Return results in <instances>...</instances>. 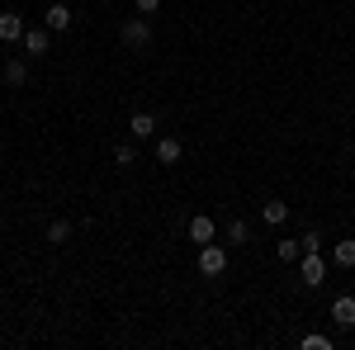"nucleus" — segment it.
Instances as JSON below:
<instances>
[{"instance_id": "obj_15", "label": "nucleus", "mask_w": 355, "mask_h": 350, "mask_svg": "<svg viewBox=\"0 0 355 350\" xmlns=\"http://www.w3.org/2000/svg\"><path fill=\"white\" fill-rule=\"evenodd\" d=\"M67 237H71V222H67V218H53V222H48V242L62 246Z\"/></svg>"}, {"instance_id": "obj_16", "label": "nucleus", "mask_w": 355, "mask_h": 350, "mask_svg": "<svg viewBox=\"0 0 355 350\" xmlns=\"http://www.w3.org/2000/svg\"><path fill=\"white\" fill-rule=\"evenodd\" d=\"M114 166H123V170H128V166H137V152L128 147V142H123V147L114 152Z\"/></svg>"}, {"instance_id": "obj_12", "label": "nucleus", "mask_w": 355, "mask_h": 350, "mask_svg": "<svg viewBox=\"0 0 355 350\" xmlns=\"http://www.w3.org/2000/svg\"><path fill=\"white\" fill-rule=\"evenodd\" d=\"M261 218H266L270 227H279V222H289V204H279V199H270V204L261 209Z\"/></svg>"}, {"instance_id": "obj_18", "label": "nucleus", "mask_w": 355, "mask_h": 350, "mask_svg": "<svg viewBox=\"0 0 355 350\" xmlns=\"http://www.w3.org/2000/svg\"><path fill=\"white\" fill-rule=\"evenodd\" d=\"M303 256V242H279V261H299Z\"/></svg>"}, {"instance_id": "obj_1", "label": "nucleus", "mask_w": 355, "mask_h": 350, "mask_svg": "<svg viewBox=\"0 0 355 350\" xmlns=\"http://www.w3.org/2000/svg\"><path fill=\"white\" fill-rule=\"evenodd\" d=\"M119 38H123V48H128V53H147V48H152V24H147V15H133V19H123Z\"/></svg>"}, {"instance_id": "obj_6", "label": "nucleus", "mask_w": 355, "mask_h": 350, "mask_svg": "<svg viewBox=\"0 0 355 350\" xmlns=\"http://www.w3.org/2000/svg\"><path fill=\"white\" fill-rule=\"evenodd\" d=\"M43 24L53 28V33H62V28H71V10H67L62 0H53V5H48V15H43Z\"/></svg>"}, {"instance_id": "obj_3", "label": "nucleus", "mask_w": 355, "mask_h": 350, "mask_svg": "<svg viewBox=\"0 0 355 350\" xmlns=\"http://www.w3.org/2000/svg\"><path fill=\"white\" fill-rule=\"evenodd\" d=\"M223 270H227V251L214 242H204L199 246V274H209V279H218Z\"/></svg>"}, {"instance_id": "obj_20", "label": "nucleus", "mask_w": 355, "mask_h": 350, "mask_svg": "<svg viewBox=\"0 0 355 350\" xmlns=\"http://www.w3.org/2000/svg\"><path fill=\"white\" fill-rule=\"evenodd\" d=\"M137 5V15H157V10H162V0H133Z\"/></svg>"}, {"instance_id": "obj_10", "label": "nucleus", "mask_w": 355, "mask_h": 350, "mask_svg": "<svg viewBox=\"0 0 355 350\" xmlns=\"http://www.w3.org/2000/svg\"><path fill=\"white\" fill-rule=\"evenodd\" d=\"M128 133H133V137H152V133H157V119H152V114H142V109H137L133 119H128Z\"/></svg>"}, {"instance_id": "obj_8", "label": "nucleus", "mask_w": 355, "mask_h": 350, "mask_svg": "<svg viewBox=\"0 0 355 350\" xmlns=\"http://www.w3.org/2000/svg\"><path fill=\"white\" fill-rule=\"evenodd\" d=\"M180 157H185V147H180V137H162V142H157V161H162V166H175Z\"/></svg>"}, {"instance_id": "obj_9", "label": "nucleus", "mask_w": 355, "mask_h": 350, "mask_svg": "<svg viewBox=\"0 0 355 350\" xmlns=\"http://www.w3.org/2000/svg\"><path fill=\"white\" fill-rule=\"evenodd\" d=\"M331 317H336V326H355V298L341 294L336 303H331Z\"/></svg>"}, {"instance_id": "obj_13", "label": "nucleus", "mask_w": 355, "mask_h": 350, "mask_svg": "<svg viewBox=\"0 0 355 350\" xmlns=\"http://www.w3.org/2000/svg\"><path fill=\"white\" fill-rule=\"evenodd\" d=\"M331 261H336L341 270H355V242H336L331 246Z\"/></svg>"}, {"instance_id": "obj_19", "label": "nucleus", "mask_w": 355, "mask_h": 350, "mask_svg": "<svg viewBox=\"0 0 355 350\" xmlns=\"http://www.w3.org/2000/svg\"><path fill=\"white\" fill-rule=\"evenodd\" d=\"M299 242H303V251H322V232H303Z\"/></svg>"}, {"instance_id": "obj_14", "label": "nucleus", "mask_w": 355, "mask_h": 350, "mask_svg": "<svg viewBox=\"0 0 355 350\" xmlns=\"http://www.w3.org/2000/svg\"><path fill=\"white\" fill-rule=\"evenodd\" d=\"M227 242H251V222H246V218H232V222H227Z\"/></svg>"}, {"instance_id": "obj_5", "label": "nucleus", "mask_w": 355, "mask_h": 350, "mask_svg": "<svg viewBox=\"0 0 355 350\" xmlns=\"http://www.w3.org/2000/svg\"><path fill=\"white\" fill-rule=\"evenodd\" d=\"M48 33H53L48 24H43V28H28L24 38H19V43H24V53L28 57H43V53H48Z\"/></svg>"}, {"instance_id": "obj_4", "label": "nucleus", "mask_w": 355, "mask_h": 350, "mask_svg": "<svg viewBox=\"0 0 355 350\" xmlns=\"http://www.w3.org/2000/svg\"><path fill=\"white\" fill-rule=\"evenodd\" d=\"M214 237H218V222H214L209 213H194L190 218V242L204 246V242H214Z\"/></svg>"}, {"instance_id": "obj_2", "label": "nucleus", "mask_w": 355, "mask_h": 350, "mask_svg": "<svg viewBox=\"0 0 355 350\" xmlns=\"http://www.w3.org/2000/svg\"><path fill=\"white\" fill-rule=\"evenodd\" d=\"M299 279L308 284V289H322V284H327V261H322L318 251H303V261H299Z\"/></svg>"}, {"instance_id": "obj_7", "label": "nucleus", "mask_w": 355, "mask_h": 350, "mask_svg": "<svg viewBox=\"0 0 355 350\" xmlns=\"http://www.w3.org/2000/svg\"><path fill=\"white\" fill-rule=\"evenodd\" d=\"M24 33H28V28H24V19H19L15 10H10V15H0V38H5V43H19Z\"/></svg>"}, {"instance_id": "obj_17", "label": "nucleus", "mask_w": 355, "mask_h": 350, "mask_svg": "<svg viewBox=\"0 0 355 350\" xmlns=\"http://www.w3.org/2000/svg\"><path fill=\"white\" fill-rule=\"evenodd\" d=\"M303 350H331V336L313 331V336H303Z\"/></svg>"}, {"instance_id": "obj_11", "label": "nucleus", "mask_w": 355, "mask_h": 350, "mask_svg": "<svg viewBox=\"0 0 355 350\" xmlns=\"http://www.w3.org/2000/svg\"><path fill=\"white\" fill-rule=\"evenodd\" d=\"M5 81L15 85V90H19V85H28V67L19 62V57H10V62H5Z\"/></svg>"}]
</instances>
